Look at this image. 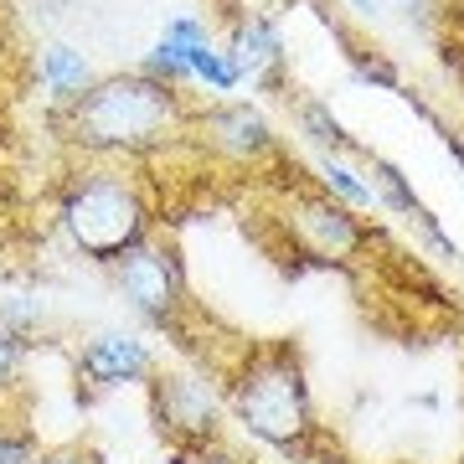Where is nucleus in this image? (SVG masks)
I'll return each mask as SVG.
<instances>
[{
  "label": "nucleus",
  "instance_id": "obj_10",
  "mask_svg": "<svg viewBox=\"0 0 464 464\" xmlns=\"http://www.w3.org/2000/svg\"><path fill=\"white\" fill-rule=\"evenodd\" d=\"M170 42V47L181 52L186 72H191V83H207L212 93H237V67H232V57L222 52V42H217L212 21L197 16V11H181V16L166 21V32H160Z\"/></svg>",
  "mask_w": 464,
  "mask_h": 464
},
{
  "label": "nucleus",
  "instance_id": "obj_17",
  "mask_svg": "<svg viewBox=\"0 0 464 464\" xmlns=\"http://www.w3.org/2000/svg\"><path fill=\"white\" fill-rule=\"evenodd\" d=\"M36 464H99L88 449H78V444H67V449H42V459Z\"/></svg>",
  "mask_w": 464,
  "mask_h": 464
},
{
  "label": "nucleus",
  "instance_id": "obj_8",
  "mask_svg": "<svg viewBox=\"0 0 464 464\" xmlns=\"http://www.w3.org/2000/svg\"><path fill=\"white\" fill-rule=\"evenodd\" d=\"M191 134L201 145L222 155V160H237V166H264L279 155V140L268 130V119L243 99H217V103H197L191 114Z\"/></svg>",
  "mask_w": 464,
  "mask_h": 464
},
{
  "label": "nucleus",
  "instance_id": "obj_9",
  "mask_svg": "<svg viewBox=\"0 0 464 464\" xmlns=\"http://www.w3.org/2000/svg\"><path fill=\"white\" fill-rule=\"evenodd\" d=\"M72 372H78V382H88L93 392H114V387H145V382L160 372V356L130 331H99L78 346Z\"/></svg>",
  "mask_w": 464,
  "mask_h": 464
},
{
  "label": "nucleus",
  "instance_id": "obj_4",
  "mask_svg": "<svg viewBox=\"0 0 464 464\" xmlns=\"http://www.w3.org/2000/svg\"><path fill=\"white\" fill-rule=\"evenodd\" d=\"M114 284L119 295L130 299V310L155 331L181 335V315L191 310V295H186V268H181V248L170 237H145L140 248H130L114 264Z\"/></svg>",
  "mask_w": 464,
  "mask_h": 464
},
{
  "label": "nucleus",
  "instance_id": "obj_3",
  "mask_svg": "<svg viewBox=\"0 0 464 464\" xmlns=\"http://www.w3.org/2000/svg\"><path fill=\"white\" fill-rule=\"evenodd\" d=\"M155 197L130 160H72L52 197V222L72 253L114 268L130 248L155 237Z\"/></svg>",
  "mask_w": 464,
  "mask_h": 464
},
{
  "label": "nucleus",
  "instance_id": "obj_16",
  "mask_svg": "<svg viewBox=\"0 0 464 464\" xmlns=\"http://www.w3.org/2000/svg\"><path fill=\"white\" fill-rule=\"evenodd\" d=\"M351 78H356V83H377V88H392V93H398V88H402L398 67L387 63L382 52H372V57H366V52H351Z\"/></svg>",
  "mask_w": 464,
  "mask_h": 464
},
{
  "label": "nucleus",
  "instance_id": "obj_13",
  "mask_svg": "<svg viewBox=\"0 0 464 464\" xmlns=\"http://www.w3.org/2000/svg\"><path fill=\"white\" fill-rule=\"evenodd\" d=\"M320 191L325 197H335L341 207H351V212H366V207H377V197H372V186H366L362 170H351L341 155H320Z\"/></svg>",
  "mask_w": 464,
  "mask_h": 464
},
{
  "label": "nucleus",
  "instance_id": "obj_15",
  "mask_svg": "<svg viewBox=\"0 0 464 464\" xmlns=\"http://www.w3.org/2000/svg\"><path fill=\"white\" fill-rule=\"evenodd\" d=\"M42 459V444H36V433L26 423H11V418H0V464H36Z\"/></svg>",
  "mask_w": 464,
  "mask_h": 464
},
{
  "label": "nucleus",
  "instance_id": "obj_11",
  "mask_svg": "<svg viewBox=\"0 0 464 464\" xmlns=\"http://www.w3.org/2000/svg\"><path fill=\"white\" fill-rule=\"evenodd\" d=\"M36 78L47 88V103H72L83 88L99 83L93 63L78 47H67V42H47V47L36 52Z\"/></svg>",
  "mask_w": 464,
  "mask_h": 464
},
{
  "label": "nucleus",
  "instance_id": "obj_12",
  "mask_svg": "<svg viewBox=\"0 0 464 464\" xmlns=\"http://www.w3.org/2000/svg\"><path fill=\"white\" fill-rule=\"evenodd\" d=\"M295 124L310 134L315 145H325V155H362V160L372 155L366 145H356V140L346 134V124L331 114V103L325 99H295Z\"/></svg>",
  "mask_w": 464,
  "mask_h": 464
},
{
  "label": "nucleus",
  "instance_id": "obj_6",
  "mask_svg": "<svg viewBox=\"0 0 464 464\" xmlns=\"http://www.w3.org/2000/svg\"><path fill=\"white\" fill-rule=\"evenodd\" d=\"M284 227L295 237V248L304 253V258H315V264H356V258L372 248V227H366L351 207L325 197L320 186H304V191L289 197Z\"/></svg>",
  "mask_w": 464,
  "mask_h": 464
},
{
  "label": "nucleus",
  "instance_id": "obj_2",
  "mask_svg": "<svg viewBox=\"0 0 464 464\" xmlns=\"http://www.w3.org/2000/svg\"><path fill=\"white\" fill-rule=\"evenodd\" d=\"M222 402L232 423H243L258 444L279 449L295 464H304L325 439L315 423L304 362L289 341H243L232 351V362L222 366Z\"/></svg>",
  "mask_w": 464,
  "mask_h": 464
},
{
  "label": "nucleus",
  "instance_id": "obj_5",
  "mask_svg": "<svg viewBox=\"0 0 464 464\" xmlns=\"http://www.w3.org/2000/svg\"><path fill=\"white\" fill-rule=\"evenodd\" d=\"M145 387H150L155 429L170 439L176 464L186 454H207V444H217V433H222V398L201 377H191V372H155Z\"/></svg>",
  "mask_w": 464,
  "mask_h": 464
},
{
  "label": "nucleus",
  "instance_id": "obj_7",
  "mask_svg": "<svg viewBox=\"0 0 464 464\" xmlns=\"http://www.w3.org/2000/svg\"><path fill=\"white\" fill-rule=\"evenodd\" d=\"M222 52L232 57L237 67V78L253 88H264V93H284L289 99V52H284V36H279V21L264 16V11H243V5H232L227 11V26H222Z\"/></svg>",
  "mask_w": 464,
  "mask_h": 464
},
{
  "label": "nucleus",
  "instance_id": "obj_1",
  "mask_svg": "<svg viewBox=\"0 0 464 464\" xmlns=\"http://www.w3.org/2000/svg\"><path fill=\"white\" fill-rule=\"evenodd\" d=\"M197 103L186 88H170L140 67L130 72H99V83L83 88L72 103H47V130L63 140L78 160H150L166 145L191 134Z\"/></svg>",
  "mask_w": 464,
  "mask_h": 464
},
{
  "label": "nucleus",
  "instance_id": "obj_18",
  "mask_svg": "<svg viewBox=\"0 0 464 464\" xmlns=\"http://www.w3.org/2000/svg\"><path fill=\"white\" fill-rule=\"evenodd\" d=\"M351 5H356L362 16H377V11H382V5H387V0H351Z\"/></svg>",
  "mask_w": 464,
  "mask_h": 464
},
{
  "label": "nucleus",
  "instance_id": "obj_14",
  "mask_svg": "<svg viewBox=\"0 0 464 464\" xmlns=\"http://www.w3.org/2000/svg\"><path fill=\"white\" fill-rule=\"evenodd\" d=\"M21 362H26V341H21L5 320H0V418H5V402L21 387Z\"/></svg>",
  "mask_w": 464,
  "mask_h": 464
}]
</instances>
